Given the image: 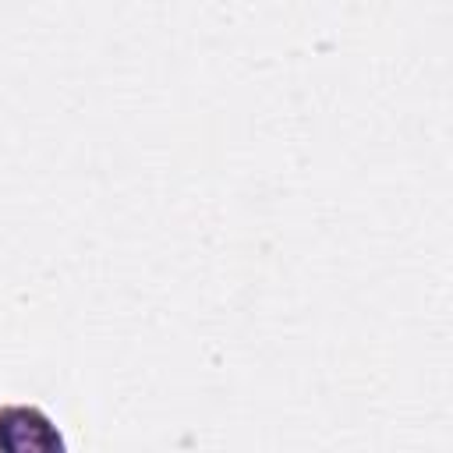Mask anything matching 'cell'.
Wrapping results in <instances>:
<instances>
[{
	"label": "cell",
	"instance_id": "obj_1",
	"mask_svg": "<svg viewBox=\"0 0 453 453\" xmlns=\"http://www.w3.org/2000/svg\"><path fill=\"white\" fill-rule=\"evenodd\" d=\"M53 418L32 403H0V453H64Z\"/></svg>",
	"mask_w": 453,
	"mask_h": 453
}]
</instances>
